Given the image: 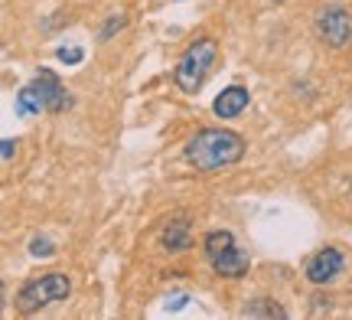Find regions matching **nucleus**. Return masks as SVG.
Listing matches in <instances>:
<instances>
[{
    "label": "nucleus",
    "instance_id": "nucleus-4",
    "mask_svg": "<svg viewBox=\"0 0 352 320\" xmlns=\"http://www.w3.org/2000/svg\"><path fill=\"white\" fill-rule=\"evenodd\" d=\"M69 291H72L69 275H63V271L39 275V278H33V281H26L23 288H20V295H16V310H20V314H39L43 308L65 301Z\"/></svg>",
    "mask_w": 352,
    "mask_h": 320
},
{
    "label": "nucleus",
    "instance_id": "nucleus-16",
    "mask_svg": "<svg viewBox=\"0 0 352 320\" xmlns=\"http://www.w3.org/2000/svg\"><path fill=\"white\" fill-rule=\"evenodd\" d=\"M0 310H3V281H0Z\"/></svg>",
    "mask_w": 352,
    "mask_h": 320
},
{
    "label": "nucleus",
    "instance_id": "nucleus-15",
    "mask_svg": "<svg viewBox=\"0 0 352 320\" xmlns=\"http://www.w3.org/2000/svg\"><path fill=\"white\" fill-rule=\"evenodd\" d=\"M16 154V141H0V160H10Z\"/></svg>",
    "mask_w": 352,
    "mask_h": 320
},
{
    "label": "nucleus",
    "instance_id": "nucleus-9",
    "mask_svg": "<svg viewBox=\"0 0 352 320\" xmlns=\"http://www.w3.org/2000/svg\"><path fill=\"white\" fill-rule=\"evenodd\" d=\"M160 245L166 252H189L192 248V226H189V219L166 222V229L160 232Z\"/></svg>",
    "mask_w": 352,
    "mask_h": 320
},
{
    "label": "nucleus",
    "instance_id": "nucleus-2",
    "mask_svg": "<svg viewBox=\"0 0 352 320\" xmlns=\"http://www.w3.org/2000/svg\"><path fill=\"white\" fill-rule=\"evenodd\" d=\"M215 63H219V43H215L212 36L192 39L186 50H183V56L176 59V69H173L176 89L186 92V95L202 92V85L212 76Z\"/></svg>",
    "mask_w": 352,
    "mask_h": 320
},
{
    "label": "nucleus",
    "instance_id": "nucleus-8",
    "mask_svg": "<svg viewBox=\"0 0 352 320\" xmlns=\"http://www.w3.org/2000/svg\"><path fill=\"white\" fill-rule=\"evenodd\" d=\"M252 105V92L245 89V85H228L226 92H219L215 95V102H212V111L215 118H239L245 108Z\"/></svg>",
    "mask_w": 352,
    "mask_h": 320
},
{
    "label": "nucleus",
    "instance_id": "nucleus-13",
    "mask_svg": "<svg viewBox=\"0 0 352 320\" xmlns=\"http://www.w3.org/2000/svg\"><path fill=\"white\" fill-rule=\"evenodd\" d=\"M52 252H56V245H52V239H46V235H36V239L30 242V255L33 258H50Z\"/></svg>",
    "mask_w": 352,
    "mask_h": 320
},
{
    "label": "nucleus",
    "instance_id": "nucleus-12",
    "mask_svg": "<svg viewBox=\"0 0 352 320\" xmlns=\"http://www.w3.org/2000/svg\"><path fill=\"white\" fill-rule=\"evenodd\" d=\"M124 13H111L108 20H104V26L98 30V43H108V39H114V33H121L124 30Z\"/></svg>",
    "mask_w": 352,
    "mask_h": 320
},
{
    "label": "nucleus",
    "instance_id": "nucleus-11",
    "mask_svg": "<svg viewBox=\"0 0 352 320\" xmlns=\"http://www.w3.org/2000/svg\"><path fill=\"white\" fill-rule=\"evenodd\" d=\"M284 314H287V310L277 308V304H271L267 297H258L254 304L245 308V317H284Z\"/></svg>",
    "mask_w": 352,
    "mask_h": 320
},
{
    "label": "nucleus",
    "instance_id": "nucleus-3",
    "mask_svg": "<svg viewBox=\"0 0 352 320\" xmlns=\"http://www.w3.org/2000/svg\"><path fill=\"white\" fill-rule=\"evenodd\" d=\"M202 248H206V258H209V265H212V271L219 278H245L248 268H252L248 252L235 242V235L228 229L209 232L206 242H202Z\"/></svg>",
    "mask_w": 352,
    "mask_h": 320
},
{
    "label": "nucleus",
    "instance_id": "nucleus-10",
    "mask_svg": "<svg viewBox=\"0 0 352 320\" xmlns=\"http://www.w3.org/2000/svg\"><path fill=\"white\" fill-rule=\"evenodd\" d=\"M13 108H16V115L20 118H33L43 111V98H39L36 85L30 82L26 89H20V95H16V102H13Z\"/></svg>",
    "mask_w": 352,
    "mask_h": 320
},
{
    "label": "nucleus",
    "instance_id": "nucleus-1",
    "mask_svg": "<svg viewBox=\"0 0 352 320\" xmlns=\"http://www.w3.org/2000/svg\"><path fill=\"white\" fill-rule=\"evenodd\" d=\"M245 147H248L245 138L235 134V131L202 128L186 141L183 157H186V164L192 167V170H199V173H219V170H226V167L239 164L241 157H245Z\"/></svg>",
    "mask_w": 352,
    "mask_h": 320
},
{
    "label": "nucleus",
    "instance_id": "nucleus-14",
    "mask_svg": "<svg viewBox=\"0 0 352 320\" xmlns=\"http://www.w3.org/2000/svg\"><path fill=\"white\" fill-rule=\"evenodd\" d=\"M82 56H85V52L78 50V46H59V50H56V59L65 63V65H78L82 63Z\"/></svg>",
    "mask_w": 352,
    "mask_h": 320
},
{
    "label": "nucleus",
    "instance_id": "nucleus-7",
    "mask_svg": "<svg viewBox=\"0 0 352 320\" xmlns=\"http://www.w3.org/2000/svg\"><path fill=\"white\" fill-rule=\"evenodd\" d=\"M342 268H346V255H342L340 248L327 245V248H320V252L307 262V281L329 284V281H336V278H340Z\"/></svg>",
    "mask_w": 352,
    "mask_h": 320
},
{
    "label": "nucleus",
    "instance_id": "nucleus-6",
    "mask_svg": "<svg viewBox=\"0 0 352 320\" xmlns=\"http://www.w3.org/2000/svg\"><path fill=\"white\" fill-rule=\"evenodd\" d=\"M33 85H36L39 98H43V111L59 115V111H69V108H72V92H65V85L59 82V76H56V72H50V69H39L36 78H33Z\"/></svg>",
    "mask_w": 352,
    "mask_h": 320
},
{
    "label": "nucleus",
    "instance_id": "nucleus-5",
    "mask_svg": "<svg viewBox=\"0 0 352 320\" xmlns=\"http://www.w3.org/2000/svg\"><path fill=\"white\" fill-rule=\"evenodd\" d=\"M316 36L329 50L352 46V13L346 7H327V10L316 17Z\"/></svg>",
    "mask_w": 352,
    "mask_h": 320
}]
</instances>
